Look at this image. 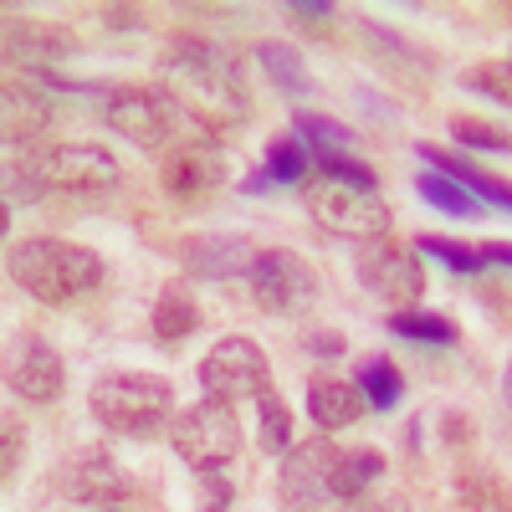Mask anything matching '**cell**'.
Here are the masks:
<instances>
[{"mask_svg": "<svg viewBox=\"0 0 512 512\" xmlns=\"http://www.w3.org/2000/svg\"><path fill=\"white\" fill-rule=\"evenodd\" d=\"M88 410L103 431L128 441H154L175 425V384L144 369H108L93 379Z\"/></svg>", "mask_w": 512, "mask_h": 512, "instance_id": "3", "label": "cell"}, {"mask_svg": "<svg viewBox=\"0 0 512 512\" xmlns=\"http://www.w3.org/2000/svg\"><path fill=\"white\" fill-rule=\"evenodd\" d=\"M482 262H497V267H512V241H487V246H482Z\"/></svg>", "mask_w": 512, "mask_h": 512, "instance_id": "35", "label": "cell"}, {"mask_svg": "<svg viewBox=\"0 0 512 512\" xmlns=\"http://www.w3.org/2000/svg\"><path fill=\"white\" fill-rule=\"evenodd\" d=\"M200 390L210 400H226V405L262 400L272 390V364H267L262 344L246 333H226L221 344L200 359Z\"/></svg>", "mask_w": 512, "mask_h": 512, "instance_id": "7", "label": "cell"}, {"mask_svg": "<svg viewBox=\"0 0 512 512\" xmlns=\"http://www.w3.org/2000/svg\"><path fill=\"white\" fill-rule=\"evenodd\" d=\"M390 333L415 338V344H441V349H451L456 338H461V328H456L446 313H431V308H405V313H390Z\"/></svg>", "mask_w": 512, "mask_h": 512, "instance_id": "23", "label": "cell"}, {"mask_svg": "<svg viewBox=\"0 0 512 512\" xmlns=\"http://www.w3.org/2000/svg\"><path fill=\"white\" fill-rule=\"evenodd\" d=\"M333 466H338V446L313 436V441H297L282 456V472H277V492L287 507L297 512H313L323 502H333Z\"/></svg>", "mask_w": 512, "mask_h": 512, "instance_id": "11", "label": "cell"}, {"mask_svg": "<svg viewBox=\"0 0 512 512\" xmlns=\"http://www.w3.org/2000/svg\"><path fill=\"white\" fill-rule=\"evenodd\" d=\"M308 144L297 139V134H277L267 144V169H256L251 185L246 190H267V185H292V180H303L308 175Z\"/></svg>", "mask_w": 512, "mask_h": 512, "instance_id": "21", "label": "cell"}, {"mask_svg": "<svg viewBox=\"0 0 512 512\" xmlns=\"http://www.w3.org/2000/svg\"><path fill=\"white\" fill-rule=\"evenodd\" d=\"M461 88H472L482 98H497V103H512V57H487L477 67H466Z\"/></svg>", "mask_w": 512, "mask_h": 512, "instance_id": "30", "label": "cell"}, {"mask_svg": "<svg viewBox=\"0 0 512 512\" xmlns=\"http://www.w3.org/2000/svg\"><path fill=\"white\" fill-rule=\"evenodd\" d=\"M256 62H262V72L277 82L282 93H292V98H303L313 82H308V67H303V57H297L287 41H262L256 47Z\"/></svg>", "mask_w": 512, "mask_h": 512, "instance_id": "24", "label": "cell"}, {"mask_svg": "<svg viewBox=\"0 0 512 512\" xmlns=\"http://www.w3.org/2000/svg\"><path fill=\"white\" fill-rule=\"evenodd\" d=\"M287 16H292L297 26H313V31H323V26H328V16H333V6H323V0H313V6H308V0H292Z\"/></svg>", "mask_w": 512, "mask_h": 512, "instance_id": "33", "label": "cell"}, {"mask_svg": "<svg viewBox=\"0 0 512 512\" xmlns=\"http://www.w3.org/2000/svg\"><path fill=\"white\" fill-rule=\"evenodd\" d=\"M379 477H384V456L374 446H349V451H338V466H333V497L359 502Z\"/></svg>", "mask_w": 512, "mask_h": 512, "instance_id": "20", "label": "cell"}, {"mask_svg": "<svg viewBox=\"0 0 512 512\" xmlns=\"http://www.w3.org/2000/svg\"><path fill=\"white\" fill-rule=\"evenodd\" d=\"M364 410H369V400L354 379H338V374L308 379V420L318 431H344V425H354Z\"/></svg>", "mask_w": 512, "mask_h": 512, "instance_id": "16", "label": "cell"}, {"mask_svg": "<svg viewBox=\"0 0 512 512\" xmlns=\"http://www.w3.org/2000/svg\"><path fill=\"white\" fill-rule=\"evenodd\" d=\"M246 282H251V303L262 308V313H277V318L297 313L303 303H313V297H318V272L308 267V256H297L292 246L256 251Z\"/></svg>", "mask_w": 512, "mask_h": 512, "instance_id": "9", "label": "cell"}, {"mask_svg": "<svg viewBox=\"0 0 512 512\" xmlns=\"http://www.w3.org/2000/svg\"><path fill=\"white\" fill-rule=\"evenodd\" d=\"M169 446H175V456L185 466H195V472H216V466L236 461L241 456V420L226 400H195L190 410L175 415V425H169Z\"/></svg>", "mask_w": 512, "mask_h": 512, "instance_id": "5", "label": "cell"}, {"mask_svg": "<svg viewBox=\"0 0 512 512\" xmlns=\"http://www.w3.org/2000/svg\"><path fill=\"white\" fill-rule=\"evenodd\" d=\"M103 512H134V507H123V502H118V507H103Z\"/></svg>", "mask_w": 512, "mask_h": 512, "instance_id": "37", "label": "cell"}, {"mask_svg": "<svg viewBox=\"0 0 512 512\" xmlns=\"http://www.w3.org/2000/svg\"><path fill=\"white\" fill-rule=\"evenodd\" d=\"M149 328L159 344H185V338L200 328V308H195V297L180 287V282H164L159 297H154V308H149Z\"/></svg>", "mask_w": 512, "mask_h": 512, "instance_id": "18", "label": "cell"}, {"mask_svg": "<svg viewBox=\"0 0 512 512\" xmlns=\"http://www.w3.org/2000/svg\"><path fill=\"white\" fill-rule=\"evenodd\" d=\"M6 267H11V282L21 292H31L36 303H52V308H67V303H82L93 297L103 282H108V262L82 246V241H67V236H26L6 251Z\"/></svg>", "mask_w": 512, "mask_h": 512, "instance_id": "2", "label": "cell"}, {"mask_svg": "<svg viewBox=\"0 0 512 512\" xmlns=\"http://www.w3.org/2000/svg\"><path fill=\"white\" fill-rule=\"evenodd\" d=\"M420 159L431 164V169H441V175H451L461 190H472L477 200H492V205L512 210V185H507V180H492L487 169L466 164V159H456V154H446V149H431V144H420Z\"/></svg>", "mask_w": 512, "mask_h": 512, "instance_id": "19", "label": "cell"}, {"mask_svg": "<svg viewBox=\"0 0 512 512\" xmlns=\"http://www.w3.org/2000/svg\"><path fill=\"white\" fill-rule=\"evenodd\" d=\"M461 502L477 507V512H512V492L502 487V477L492 472V466H477V472L461 477Z\"/></svg>", "mask_w": 512, "mask_h": 512, "instance_id": "28", "label": "cell"}, {"mask_svg": "<svg viewBox=\"0 0 512 512\" xmlns=\"http://www.w3.org/2000/svg\"><path fill=\"white\" fill-rule=\"evenodd\" d=\"M103 118L118 139L139 144V149H169L175 144V108L164 93L139 88V82H123L103 98Z\"/></svg>", "mask_w": 512, "mask_h": 512, "instance_id": "10", "label": "cell"}, {"mask_svg": "<svg viewBox=\"0 0 512 512\" xmlns=\"http://www.w3.org/2000/svg\"><path fill=\"white\" fill-rule=\"evenodd\" d=\"M415 190H420V200L431 205V210H441V216H456V221L482 216V200L472 190H461L451 175H441V169H425V175L415 180Z\"/></svg>", "mask_w": 512, "mask_h": 512, "instance_id": "22", "label": "cell"}, {"mask_svg": "<svg viewBox=\"0 0 512 512\" xmlns=\"http://www.w3.org/2000/svg\"><path fill=\"white\" fill-rule=\"evenodd\" d=\"M21 456H26V425L11 415V420H6V461H0V466H6V477H16Z\"/></svg>", "mask_w": 512, "mask_h": 512, "instance_id": "32", "label": "cell"}, {"mask_svg": "<svg viewBox=\"0 0 512 512\" xmlns=\"http://www.w3.org/2000/svg\"><path fill=\"white\" fill-rule=\"evenodd\" d=\"M31 169L41 175L47 190H113L123 185V164L108 144H88V139H67V144H47L41 154H31Z\"/></svg>", "mask_w": 512, "mask_h": 512, "instance_id": "8", "label": "cell"}, {"mask_svg": "<svg viewBox=\"0 0 512 512\" xmlns=\"http://www.w3.org/2000/svg\"><path fill=\"white\" fill-rule=\"evenodd\" d=\"M6 52H11V62H21V67H47V62H62L67 52H72V36L67 31H57V26H41V21H11V31H6Z\"/></svg>", "mask_w": 512, "mask_h": 512, "instance_id": "17", "label": "cell"}, {"mask_svg": "<svg viewBox=\"0 0 512 512\" xmlns=\"http://www.w3.org/2000/svg\"><path fill=\"white\" fill-rule=\"evenodd\" d=\"M451 134L466 144V149H497V154H507L512 149V134L507 128H497V123H487V118H451Z\"/></svg>", "mask_w": 512, "mask_h": 512, "instance_id": "31", "label": "cell"}, {"mask_svg": "<svg viewBox=\"0 0 512 512\" xmlns=\"http://www.w3.org/2000/svg\"><path fill=\"white\" fill-rule=\"evenodd\" d=\"M354 267H359V282L369 297H379L384 308H420V297H425V267H420V251L395 241V236H379V241H359V256H354Z\"/></svg>", "mask_w": 512, "mask_h": 512, "instance_id": "6", "label": "cell"}, {"mask_svg": "<svg viewBox=\"0 0 512 512\" xmlns=\"http://www.w3.org/2000/svg\"><path fill=\"white\" fill-rule=\"evenodd\" d=\"M502 400L512 405V359H507V369H502Z\"/></svg>", "mask_w": 512, "mask_h": 512, "instance_id": "36", "label": "cell"}, {"mask_svg": "<svg viewBox=\"0 0 512 512\" xmlns=\"http://www.w3.org/2000/svg\"><path fill=\"white\" fill-rule=\"evenodd\" d=\"M0 98H6V103H0V128H6V144L26 149V144H36V139L52 128L57 103H52V93H41L36 82L6 77V93H0Z\"/></svg>", "mask_w": 512, "mask_h": 512, "instance_id": "14", "label": "cell"}, {"mask_svg": "<svg viewBox=\"0 0 512 512\" xmlns=\"http://www.w3.org/2000/svg\"><path fill=\"white\" fill-rule=\"evenodd\" d=\"M190 262L200 267V272H210V277H231V272H251V262H256V251L246 246V241H195L190 246Z\"/></svg>", "mask_w": 512, "mask_h": 512, "instance_id": "25", "label": "cell"}, {"mask_svg": "<svg viewBox=\"0 0 512 512\" xmlns=\"http://www.w3.org/2000/svg\"><path fill=\"white\" fill-rule=\"evenodd\" d=\"M354 384L364 390V400H369L374 410H395L400 395H405V374H400L390 359H364L359 374H354Z\"/></svg>", "mask_w": 512, "mask_h": 512, "instance_id": "27", "label": "cell"}, {"mask_svg": "<svg viewBox=\"0 0 512 512\" xmlns=\"http://www.w3.org/2000/svg\"><path fill=\"white\" fill-rule=\"evenodd\" d=\"M159 180L175 200H200L210 195L221 180H226V154L216 139H175L164 149V164H159Z\"/></svg>", "mask_w": 512, "mask_h": 512, "instance_id": "12", "label": "cell"}, {"mask_svg": "<svg viewBox=\"0 0 512 512\" xmlns=\"http://www.w3.org/2000/svg\"><path fill=\"white\" fill-rule=\"evenodd\" d=\"M200 482H205V507L200 512H221L231 502V482H221V472H200Z\"/></svg>", "mask_w": 512, "mask_h": 512, "instance_id": "34", "label": "cell"}, {"mask_svg": "<svg viewBox=\"0 0 512 512\" xmlns=\"http://www.w3.org/2000/svg\"><path fill=\"white\" fill-rule=\"evenodd\" d=\"M256 441H262L267 456H287V451L297 446V436H292V410H287L282 395H272V390L256 400Z\"/></svg>", "mask_w": 512, "mask_h": 512, "instance_id": "26", "label": "cell"}, {"mask_svg": "<svg viewBox=\"0 0 512 512\" xmlns=\"http://www.w3.org/2000/svg\"><path fill=\"white\" fill-rule=\"evenodd\" d=\"M415 251L431 256V262H441V267H451V272H461V277L487 267V262H482V246H466V241H451V236H420Z\"/></svg>", "mask_w": 512, "mask_h": 512, "instance_id": "29", "label": "cell"}, {"mask_svg": "<svg viewBox=\"0 0 512 512\" xmlns=\"http://www.w3.org/2000/svg\"><path fill=\"white\" fill-rule=\"evenodd\" d=\"M308 210H313V221L323 231L354 236V241H379V236H390V226H395L390 200H384L374 185L333 180V175L308 180Z\"/></svg>", "mask_w": 512, "mask_h": 512, "instance_id": "4", "label": "cell"}, {"mask_svg": "<svg viewBox=\"0 0 512 512\" xmlns=\"http://www.w3.org/2000/svg\"><path fill=\"white\" fill-rule=\"evenodd\" d=\"M159 77L169 98H175L210 139L231 134L251 118V93L241 82V67L205 36H180L169 41V52L159 57Z\"/></svg>", "mask_w": 512, "mask_h": 512, "instance_id": "1", "label": "cell"}, {"mask_svg": "<svg viewBox=\"0 0 512 512\" xmlns=\"http://www.w3.org/2000/svg\"><path fill=\"white\" fill-rule=\"evenodd\" d=\"M11 390L31 405H52L62 400L67 390V364L52 344H41V338H31V344L21 349V359L11 364Z\"/></svg>", "mask_w": 512, "mask_h": 512, "instance_id": "15", "label": "cell"}, {"mask_svg": "<svg viewBox=\"0 0 512 512\" xmlns=\"http://www.w3.org/2000/svg\"><path fill=\"white\" fill-rule=\"evenodd\" d=\"M57 482H62V492H67L72 502H82V507H118V502L134 497V482H128V472L118 466V456L103 451V446L77 451V456L62 466Z\"/></svg>", "mask_w": 512, "mask_h": 512, "instance_id": "13", "label": "cell"}]
</instances>
